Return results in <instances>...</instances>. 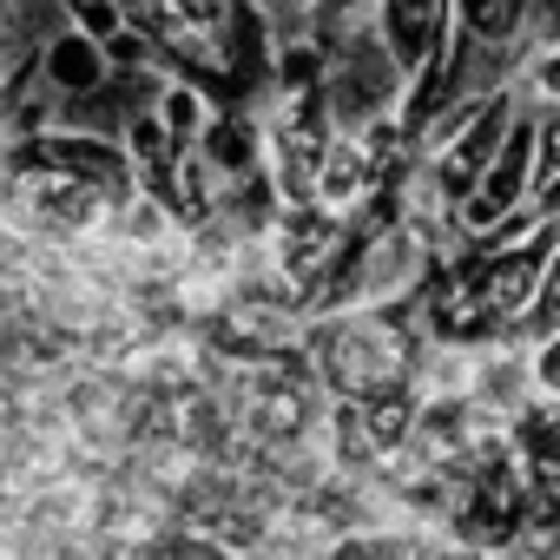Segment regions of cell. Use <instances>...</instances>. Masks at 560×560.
I'll return each instance as SVG.
<instances>
[{
    "label": "cell",
    "instance_id": "6da1fadb",
    "mask_svg": "<svg viewBox=\"0 0 560 560\" xmlns=\"http://www.w3.org/2000/svg\"><path fill=\"white\" fill-rule=\"evenodd\" d=\"M67 8V0H60ZM145 34L159 73L205 86L218 106H250L270 86V34L250 0H113Z\"/></svg>",
    "mask_w": 560,
    "mask_h": 560
},
{
    "label": "cell",
    "instance_id": "7a4b0ae2",
    "mask_svg": "<svg viewBox=\"0 0 560 560\" xmlns=\"http://www.w3.org/2000/svg\"><path fill=\"white\" fill-rule=\"evenodd\" d=\"M422 317L416 298L409 304H383V311H324L304 317L298 350L317 376L324 396L337 402H363L383 389H416V357H422Z\"/></svg>",
    "mask_w": 560,
    "mask_h": 560
},
{
    "label": "cell",
    "instance_id": "3957f363",
    "mask_svg": "<svg viewBox=\"0 0 560 560\" xmlns=\"http://www.w3.org/2000/svg\"><path fill=\"white\" fill-rule=\"evenodd\" d=\"M534 185H540V119L514 113V126L501 132L494 159L475 172V185H468V191H462V205L448 211L455 244L488 237V231L514 224L521 211H534Z\"/></svg>",
    "mask_w": 560,
    "mask_h": 560
},
{
    "label": "cell",
    "instance_id": "277c9868",
    "mask_svg": "<svg viewBox=\"0 0 560 560\" xmlns=\"http://www.w3.org/2000/svg\"><path fill=\"white\" fill-rule=\"evenodd\" d=\"M317 93H324V113H330L337 132H363L370 119L396 113L402 73H396V60L383 54L376 34H357V40H343L337 54H324V86H317Z\"/></svg>",
    "mask_w": 560,
    "mask_h": 560
},
{
    "label": "cell",
    "instance_id": "5b68a950",
    "mask_svg": "<svg viewBox=\"0 0 560 560\" xmlns=\"http://www.w3.org/2000/svg\"><path fill=\"white\" fill-rule=\"evenodd\" d=\"M343 244H350V224L330 218V211H317V205H284V211H277V224L264 231V264L304 298V317H311L317 284L337 270Z\"/></svg>",
    "mask_w": 560,
    "mask_h": 560
},
{
    "label": "cell",
    "instance_id": "8992f818",
    "mask_svg": "<svg viewBox=\"0 0 560 560\" xmlns=\"http://www.w3.org/2000/svg\"><path fill=\"white\" fill-rule=\"evenodd\" d=\"M508 126H514V100H508V86H494V93H488V106H481V113H475L448 145H442V152L416 159V165H422V178L435 185V198H442L448 211L462 205V191L475 185V172L494 159V145H501V132H508Z\"/></svg>",
    "mask_w": 560,
    "mask_h": 560
},
{
    "label": "cell",
    "instance_id": "52a82bcc",
    "mask_svg": "<svg viewBox=\"0 0 560 560\" xmlns=\"http://www.w3.org/2000/svg\"><path fill=\"white\" fill-rule=\"evenodd\" d=\"M370 34L383 40V54L396 60V73L416 80V73H429V67L448 54V40H455V8H448V0H383Z\"/></svg>",
    "mask_w": 560,
    "mask_h": 560
},
{
    "label": "cell",
    "instance_id": "ba28073f",
    "mask_svg": "<svg viewBox=\"0 0 560 560\" xmlns=\"http://www.w3.org/2000/svg\"><path fill=\"white\" fill-rule=\"evenodd\" d=\"M462 396L481 409V422L514 429V422L527 416V402L540 396V389H534V370H527V343H521V337L481 343L475 363H468V389H462Z\"/></svg>",
    "mask_w": 560,
    "mask_h": 560
},
{
    "label": "cell",
    "instance_id": "9c48e42d",
    "mask_svg": "<svg viewBox=\"0 0 560 560\" xmlns=\"http://www.w3.org/2000/svg\"><path fill=\"white\" fill-rule=\"evenodd\" d=\"M383 191H389V185L376 178L363 139H357V132H330V145H324V159H317V172H311V205L350 224V218H363Z\"/></svg>",
    "mask_w": 560,
    "mask_h": 560
},
{
    "label": "cell",
    "instance_id": "30bf717a",
    "mask_svg": "<svg viewBox=\"0 0 560 560\" xmlns=\"http://www.w3.org/2000/svg\"><path fill=\"white\" fill-rule=\"evenodd\" d=\"M106 73H113V60H106V47L93 40V34H80L73 21H60L40 47H34V80L54 93V106H73V100H86L93 86H106Z\"/></svg>",
    "mask_w": 560,
    "mask_h": 560
},
{
    "label": "cell",
    "instance_id": "8fae6325",
    "mask_svg": "<svg viewBox=\"0 0 560 560\" xmlns=\"http://www.w3.org/2000/svg\"><path fill=\"white\" fill-rule=\"evenodd\" d=\"M448 8H455V34L494 67H514V54L534 40V0H448Z\"/></svg>",
    "mask_w": 560,
    "mask_h": 560
},
{
    "label": "cell",
    "instance_id": "7c38bea8",
    "mask_svg": "<svg viewBox=\"0 0 560 560\" xmlns=\"http://www.w3.org/2000/svg\"><path fill=\"white\" fill-rule=\"evenodd\" d=\"M198 159L211 165L218 185H237V178L264 172V126H257V106H218V119H211L205 139H198Z\"/></svg>",
    "mask_w": 560,
    "mask_h": 560
},
{
    "label": "cell",
    "instance_id": "4fadbf2b",
    "mask_svg": "<svg viewBox=\"0 0 560 560\" xmlns=\"http://www.w3.org/2000/svg\"><path fill=\"white\" fill-rule=\"evenodd\" d=\"M152 119H159V132L178 145V152H198V139H205V126L218 119V100L205 93V86H191V80H178V73H159V86H152V106H145Z\"/></svg>",
    "mask_w": 560,
    "mask_h": 560
},
{
    "label": "cell",
    "instance_id": "5bb4252c",
    "mask_svg": "<svg viewBox=\"0 0 560 560\" xmlns=\"http://www.w3.org/2000/svg\"><path fill=\"white\" fill-rule=\"evenodd\" d=\"M508 100H514V113H527V119L560 113V40H527V47L514 54V67H508Z\"/></svg>",
    "mask_w": 560,
    "mask_h": 560
},
{
    "label": "cell",
    "instance_id": "9a60e30c",
    "mask_svg": "<svg viewBox=\"0 0 560 560\" xmlns=\"http://www.w3.org/2000/svg\"><path fill=\"white\" fill-rule=\"evenodd\" d=\"M376 8H383V0H311L304 40H311L317 54H337L343 40H357V34L376 27Z\"/></svg>",
    "mask_w": 560,
    "mask_h": 560
},
{
    "label": "cell",
    "instance_id": "2e32d148",
    "mask_svg": "<svg viewBox=\"0 0 560 560\" xmlns=\"http://www.w3.org/2000/svg\"><path fill=\"white\" fill-rule=\"evenodd\" d=\"M547 330H560V244H553V250H547V264H540V284H534V298H527V311H521L514 337H521V343H534V337H547Z\"/></svg>",
    "mask_w": 560,
    "mask_h": 560
},
{
    "label": "cell",
    "instance_id": "e0dca14e",
    "mask_svg": "<svg viewBox=\"0 0 560 560\" xmlns=\"http://www.w3.org/2000/svg\"><path fill=\"white\" fill-rule=\"evenodd\" d=\"M270 47H284V40H304V14H311V0H250Z\"/></svg>",
    "mask_w": 560,
    "mask_h": 560
},
{
    "label": "cell",
    "instance_id": "ac0fdd59",
    "mask_svg": "<svg viewBox=\"0 0 560 560\" xmlns=\"http://www.w3.org/2000/svg\"><path fill=\"white\" fill-rule=\"evenodd\" d=\"M527 370H534L540 396H560V330H547V337L527 343Z\"/></svg>",
    "mask_w": 560,
    "mask_h": 560
},
{
    "label": "cell",
    "instance_id": "d6986e66",
    "mask_svg": "<svg viewBox=\"0 0 560 560\" xmlns=\"http://www.w3.org/2000/svg\"><path fill=\"white\" fill-rule=\"evenodd\" d=\"M534 211H540V218H553V224H560V165H553V172H547V178H540V185H534Z\"/></svg>",
    "mask_w": 560,
    "mask_h": 560
},
{
    "label": "cell",
    "instance_id": "ffe728a7",
    "mask_svg": "<svg viewBox=\"0 0 560 560\" xmlns=\"http://www.w3.org/2000/svg\"><path fill=\"white\" fill-rule=\"evenodd\" d=\"M553 165H560V113L540 119V178H547Z\"/></svg>",
    "mask_w": 560,
    "mask_h": 560
},
{
    "label": "cell",
    "instance_id": "44dd1931",
    "mask_svg": "<svg viewBox=\"0 0 560 560\" xmlns=\"http://www.w3.org/2000/svg\"><path fill=\"white\" fill-rule=\"evenodd\" d=\"M534 40H560V0H534Z\"/></svg>",
    "mask_w": 560,
    "mask_h": 560
}]
</instances>
